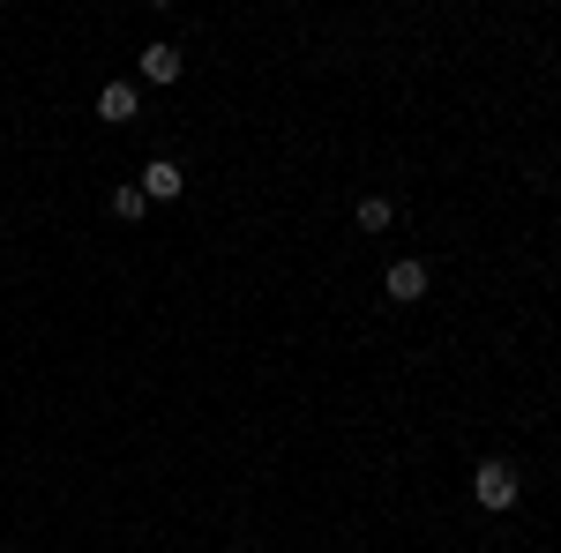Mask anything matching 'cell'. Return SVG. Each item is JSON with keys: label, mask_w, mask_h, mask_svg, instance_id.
I'll return each instance as SVG.
<instances>
[{"label": "cell", "mask_w": 561, "mask_h": 553, "mask_svg": "<svg viewBox=\"0 0 561 553\" xmlns=\"http://www.w3.org/2000/svg\"><path fill=\"white\" fill-rule=\"evenodd\" d=\"M472 502L479 509H517V471L502 464V457H486V464L472 471Z\"/></svg>", "instance_id": "1"}, {"label": "cell", "mask_w": 561, "mask_h": 553, "mask_svg": "<svg viewBox=\"0 0 561 553\" xmlns=\"http://www.w3.org/2000/svg\"><path fill=\"white\" fill-rule=\"evenodd\" d=\"M389 299H397V307H412V299H427V262H389Z\"/></svg>", "instance_id": "2"}, {"label": "cell", "mask_w": 561, "mask_h": 553, "mask_svg": "<svg viewBox=\"0 0 561 553\" xmlns=\"http://www.w3.org/2000/svg\"><path fill=\"white\" fill-rule=\"evenodd\" d=\"M135 187H142V195H150V203H173V195H180V165H173V158H150V165H142V180H135Z\"/></svg>", "instance_id": "3"}, {"label": "cell", "mask_w": 561, "mask_h": 553, "mask_svg": "<svg viewBox=\"0 0 561 553\" xmlns=\"http://www.w3.org/2000/svg\"><path fill=\"white\" fill-rule=\"evenodd\" d=\"M135 113H142L135 83H105V90H98V120H135Z\"/></svg>", "instance_id": "4"}, {"label": "cell", "mask_w": 561, "mask_h": 553, "mask_svg": "<svg viewBox=\"0 0 561 553\" xmlns=\"http://www.w3.org/2000/svg\"><path fill=\"white\" fill-rule=\"evenodd\" d=\"M142 83H180V45H142Z\"/></svg>", "instance_id": "5"}, {"label": "cell", "mask_w": 561, "mask_h": 553, "mask_svg": "<svg viewBox=\"0 0 561 553\" xmlns=\"http://www.w3.org/2000/svg\"><path fill=\"white\" fill-rule=\"evenodd\" d=\"M389 195H359V232H389Z\"/></svg>", "instance_id": "6"}, {"label": "cell", "mask_w": 561, "mask_h": 553, "mask_svg": "<svg viewBox=\"0 0 561 553\" xmlns=\"http://www.w3.org/2000/svg\"><path fill=\"white\" fill-rule=\"evenodd\" d=\"M142 210H150V195H142V187H113V217H121V224H135Z\"/></svg>", "instance_id": "7"}]
</instances>
